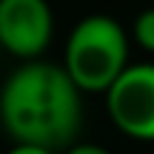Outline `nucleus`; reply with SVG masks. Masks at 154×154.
<instances>
[{
    "label": "nucleus",
    "mask_w": 154,
    "mask_h": 154,
    "mask_svg": "<svg viewBox=\"0 0 154 154\" xmlns=\"http://www.w3.org/2000/svg\"><path fill=\"white\" fill-rule=\"evenodd\" d=\"M128 63L126 29L106 14H88L66 40V74L80 91H109Z\"/></svg>",
    "instance_id": "obj_2"
},
{
    "label": "nucleus",
    "mask_w": 154,
    "mask_h": 154,
    "mask_svg": "<svg viewBox=\"0 0 154 154\" xmlns=\"http://www.w3.org/2000/svg\"><path fill=\"white\" fill-rule=\"evenodd\" d=\"M134 40L140 49L154 51V9H146L134 20Z\"/></svg>",
    "instance_id": "obj_5"
},
{
    "label": "nucleus",
    "mask_w": 154,
    "mask_h": 154,
    "mask_svg": "<svg viewBox=\"0 0 154 154\" xmlns=\"http://www.w3.org/2000/svg\"><path fill=\"white\" fill-rule=\"evenodd\" d=\"M54 17L46 0H0V49L23 63L40 60L51 43Z\"/></svg>",
    "instance_id": "obj_4"
},
{
    "label": "nucleus",
    "mask_w": 154,
    "mask_h": 154,
    "mask_svg": "<svg viewBox=\"0 0 154 154\" xmlns=\"http://www.w3.org/2000/svg\"><path fill=\"white\" fill-rule=\"evenodd\" d=\"M6 154H54V151H46V149H34V146H11Z\"/></svg>",
    "instance_id": "obj_7"
},
{
    "label": "nucleus",
    "mask_w": 154,
    "mask_h": 154,
    "mask_svg": "<svg viewBox=\"0 0 154 154\" xmlns=\"http://www.w3.org/2000/svg\"><path fill=\"white\" fill-rule=\"evenodd\" d=\"M109 117L123 134L154 140V63H134L106 91Z\"/></svg>",
    "instance_id": "obj_3"
},
{
    "label": "nucleus",
    "mask_w": 154,
    "mask_h": 154,
    "mask_svg": "<svg viewBox=\"0 0 154 154\" xmlns=\"http://www.w3.org/2000/svg\"><path fill=\"white\" fill-rule=\"evenodd\" d=\"M80 88L57 63L32 60L9 74L0 88V126L14 146L69 151L83 126Z\"/></svg>",
    "instance_id": "obj_1"
},
{
    "label": "nucleus",
    "mask_w": 154,
    "mask_h": 154,
    "mask_svg": "<svg viewBox=\"0 0 154 154\" xmlns=\"http://www.w3.org/2000/svg\"><path fill=\"white\" fill-rule=\"evenodd\" d=\"M66 154H111V151L103 149V146H94V143H77V146H72Z\"/></svg>",
    "instance_id": "obj_6"
},
{
    "label": "nucleus",
    "mask_w": 154,
    "mask_h": 154,
    "mask_svg": "<svg viewBox=\"0 0 154 154\" xmlns=\"http://www.w3.org/2000/svg\"><path fill=\"white\" fill-rule=\"evenodd\" d=\"M0 51H3V49H0Z\"/></svg>",
    "instance_id": "obj_8"
}]
</instances>
